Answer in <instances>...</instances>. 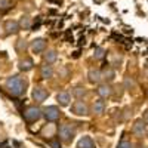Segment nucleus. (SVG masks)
<instances>
[{
  "label": "nucleus",
  "mask_w": 148,
  "mask_h": 148,
  "mask_svg": "<svg viewBox=\"0 0 148 148\" xmlns=\"http://www.w3.org/2000/svg\"><path fill=\"white\" fill-rule=\"evenodd\" d=\"M5 89L14 96H22L24 93H25L27 83L19 76H10L5 82Z\"/></svg>",
  "instance_id": "1"
},
{
  "label": "nucleus",
  "mask_w": 148,
  "mask_h": 148,
  "mask_svg": "<svg viewBox=\"0 0 148 148\" xmlns=\"http://www.w3.org/2000/svg\"><path fill=\"white\" fill-rule=\"evenodd\" d=\"M58 136L62 142L70 144L74 139V136H76V129H74L71 125H62L58 129Z\"/></svg>",
  "instance_id": "2"
},
{
  "label": "nucleus",
  "mask_w": 148,
  "mask_h": 148,
  "mask_svg": "<svg viewBox=\"0 0 148 148\" xmlns=\"http://www.w3.org/2000/svg\"><path fill=\"white\" fill-rule=\"evenodd\" d=\"M24 117H25L27 121L34 123V121L40 120V119L43 117V111H42V108H39V107L31 105V107H28L25 111H24Z\"/></svg>",
  "instance_id": "3"
},
{
  "label": "nucleus",
  "mask_w": 148,
  "mask_h": 148,
  "mask_svg": "<svg viewBox=\"0 0 148 148\" xmlns=\"http://www.w3.org/2000/svg\"><path fill=\"white\" fill-rule=\"evenodd\" d=\"M42 111H43V117H45L47 121H56V120L61 117V111H59V108L55 107V105H49V107L43 108Z\"/></svg>",
  "instance_id": "4"
},
{
  "label": "nucleus",
  "mask_w": 148,
  "mask_h": 148,
  "mask_svg": "<svg viewBox=\"0 0 148 148\" xmlns=\"http://www.w3.org/2000/svg\"><path fill=\"white\" fill-rule=\"evenodd\" d=\"M71 111H73V114H76V116H88L89 114V108H88V104H86L84 101H76L73 104L71 107Z\"/></svg>",
  "instance_id": "5"
},
{
  "label": "nucleus",
  "mask_w": 148,
  "mask_h": 148,
  "mask_svg": "<svg viewBox=\"0 0 148 148\" xmlns=\"http://www.w3.org/2000/svg\"><path fill=\"white\" fill-rule=\"evenodd\" d=\"M31 96H33V99H34L37 104H42L43 101H46V99H47L49 92H47L45 88H42V86H36V88L33 89Z\"/></svg>",
  "instance_id": "6"
},
{
  "label": "nucleus",
  "mask_w": 148,
  "mask_h": 148,
  "mask_svg": "<svg viewBox=\"0 0 148 148\" xmlns=\"http://www.w3.org/2000/svg\"><path fill=\"white\" fill-rule=\"evenodd\" d=\"M5 33L8 34V36H10V34H16L19 30H21V27H19V22H16V21H12V19H9V21H6L5 22Z\"/></svg>",
  "instance_id": "7"
},
{
  "label": "nucleus",
  "mask_w": 148,
  "mask_h": 148,
  "mask_svg": "<svg viewBox=\"0 0 148 148\" xmlns=\"http://www.w3.org/2000/svg\"><path fill=\"white\" fill-rule=\"evenodd\" d=\"M46 49V40L42 39V37H39V39H34L31 42V51L34 53H42L43 51Z\"/></svg>",
  "instance_id": "8"
},
{
  "label": "nucleus",
  "mask_w": 148,
  "mask_h": 148,
  "mask_svg": "<svg viewBox=\"0 0 148 148\" xmlns=\"http://www.w3.org/2000/svg\"><path fill=\"white\" fill-rule=\"evenodd\" d=\"M88 80L92 83V84H98L101 80H102V73L98 70V68H90L88 71Z\"/></svg>",
  "instance_id": "9"
},
{
  "label": "nucleus",
  "mask_w": 148,
  "mask_h": 148,
  "mask_svg": "<svg viewBox=\"0 0 148 148\" xmlns=\"http://www.w3.org/2000/svg\"><path fill=\"white\" fill-rule=\"evenodd\" d=\"M132 132H133L135 136H139V138L144 136L145 132H147V125H145V121H144V120H138V121L133 125Z\"/></svg>",
  "instance_id": "10"
},
{
  "label": "nucleus",
  "mask_w": 148,
  "mask_h": 148,
  "mask_svg": "<svg viewBox=\"0 0 148 148\" xmlns=\"http://www.w3.org/2000/svg\"><path fill=\"white\" fill-rule=\"evenodd\" d=\"M96 92L104 99V98H108V96L113 95V88H111L110 84H107V83L105 84H99V86H98V89H96Z\"/></svg>",
  "instance_id": "11"
},
{
  "label": "nucleus",
  "mask_w": 148,
  "mask_h": 148,
  "mask_svg": "<svg viewBox=\"0 0 148 148\" xmlns=\"http://www.w3.org/2000/svg\"><path fill=\"white\" fill-rule=\"evenodd\" d=\"M34 67V62H33V59L31 58H24L19 61V64H18V68L24 73H27V71H31Z\"/></svg>",
  "instance_id": "12"
},
{
  "label": "nucleus",
  "mask_w": 148,
  "mask_h": 148,
  "mask_svg": "<svg viewBox=\"0 0 148 148\" xmlns=\"http://www.w3.org/2000/svg\"><path fill=\"white\" fill-rule=\"evenodd\" d=\"M56 59H58V53L55 49H49V51H46L43 53V61L46 64H53V62H56Z\"/></svg>",
  "instance_id": "13"
},
{
  "label": "nucleus",
  "mask_w": 148,
  "mask_h": 148,
  "mask_svg": "<svg viewBox=\"0 0 148 148\" xmlns=\"http://www.w3.org/2000/svg\"><path fill=\"white\" fill-rule=\"evenodd\" d=\"M56 101L61 107H67L70 105V101H71V95L68 92H59L56 95Z\"/></svg>",
  "instance_id": "14"
},
{
  "label": "nucleus",
  "mask_w": 148,
  "mask_h": 148,
  "mask_svg": "<svg viewBox=\"0 0 148 148\" xmlns=\"http://www.w3.org/2000/svg\"><path fill=\"white\" fill-rule=\"evenodd\" d=\"M40 76H42V79H45V80L52 79V76H53V68H52V65H51V64L42 65V68H40Z\"/></svg>",
  "instance_id": "15"
},
{
  "label": "nucleus",
  "mask_w": 148,
  "mask_h": 148,
  "mask_svg": "<svg viewBox=\"0 0 148 148\" xmlns=\"http://www.w3.org/2000/svg\"><path fill=\"white\" fill-rule=\"evenodd\" d=\"M77 148H95V144L90 136H83L77 142Z\"/></svg>",
  "instance_id": "16"
},
{
  "label": "nucleus",
  "mask_w": 148,
  "mask_h": 148,
  "mask_svg": "<svg viewBox=\"0 0 148 148\" xmlns=\"http://www.w3.org/2000/svg\"><path fill=\"white\" fill-rule=\"evenodd\" d=\"M92 110H93V113H95V114H98V116L104 113V110H105V102H104L102 98H101V99H96V101L93 102Z\"/></svg>",
  "instance_id": "17"
},
{
  "label": "nucleus",
  "mask_w": 148,
  "mask_h": 148,
  "mask_svg": "<svg viewBox=\"0 0 148 148\" xmlns=\"http://www.w3.org/2000/svg\"><path fill=\"white\" fill-rule=\"evenodd\" d=\"M101 73H102V79H105L107 82L114 80V77H116V71L111 68V67H105Z\"/></svg>",
  "instance_id": "18"
},
{
  "label": "nucleus",
  "mask_w": 148,
  "mask_h": 148,
  "mask_svg": "<svg viewBox=\"0 0 148 148\" xmlns=\"http://www.w3.org/2000/svg\"><path fill=\"white\" fill-rule=\"evenodd\" d=\"M19 27L21 30H31V18L28 15H24L19 21Z\"/></svg>",
  "instance_id": "19"
},
{
  "label": "nucleus",
  "mask_w": 148,
  "mask_h": 148,
  "mask_svg": "<svg viewBox=\"0 0 148 148\" xmlns=\"http://www.w3.org/2000/svg\"><path fill=\"white\" fill-rule=\"evenodd\" d=\"M12 8H14L12 0H0V12H6Z\"/></svg>",
  "instance_id": "20"
},
{
  "label": "nucleus",
  "mask_w": 148,
  "mask_h": 148,
  "mask_svg": "<svg viewBox=\"0 0 148 148\" xmlns=\"http://www.w3.org/2000/svg\"><path fill=\"white\" fill-rule=\"evenodd\" d=\"M86 93H88V92H86V89L84 88H80V86H77V88L73 89V95L76 96L77 99H82L83 96H86Z\"/></svg>",
  "instance_id": "21"
},
{
  "label": "nucleus",
  "mask_w": 148,
  "mask_h": 148,
  "mask_svg": "<svg viewBox=\"0 0 148 148\" xmlns=\"http://www.w3.org/2000/svg\"><path fill=\"white\" fill-rule=\"evenodd\" d=\"M93 56H95V59H104V56H105V49H104V47H95Z\"/></svg>",
  "instance_id": "22"
},
{
  "label": "nucleus",
  "mask_w": 148,
  "mask_h": 148,
  "mask_svg": "<svg viewBox=\"0 0 148 148\" xmlns=\"http://www.w3.org/2000/svg\"><path fill=\"white\" fill-rule=\"evenodd\" d=\"M16 49H18V51H25V49H27V43L24 40H18L16 42Z\"/></svg>",
  "instance_id": "23"
},
{
  "label": "nucleus",
  "mask_w": 148,
  "mask_h": 148,
  "mask_svg": "<svg viewBox=\"0 0 148 148\" xmlns=\"http://www.w3.org/2000/svg\"><path fill=\"white\" fill-rule=\"evenodd\" d=\"M117 148H133V145H132V142H129V141H121Z\"/></svg>",
  "instance_id": "24"
},
{
  "label": "nucleus",
  "mask_w": 148,
  "mask_h": 148,
  "mask_svg": "<svg viewBox=\"0 0 148 148\" xmlns=\"http://www.w3.org/2000/svg\"><path fill=\"white\" fill-rule=\"evenodd\" d=\"M49 145H51L52 148H61V144H59V139H58V141H51V142H49Z\"/></svg>",
  "instance_id": "25"
},
{
  "label": "nucleus",
  "mask_w": 148,
  "mask_h": 148,
  "mask_svg": "<svg viewBox=\"0 0 148 148\" xmlns=\"http://www.w3.org/2000/svg\"><path fill=\"white\" fill-rule=\"evenodd\" d=\"M144 121H145V125H148V111H145V114H144V119H142Z\"/></svg>",
  "instance_id": "26"
}]
</instances>
